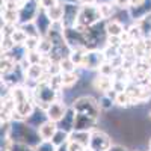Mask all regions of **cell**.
<instances>
[{"mask_svg":"<svg viewBox=\"0 0 151 151\" xmlns=\"http://www.w3.org/2000/svg\"><path fill=\"white\" fill-rule=\"evenodd\" d=\"M9 137L12 142H21L36 147L42 139L36 129L29 125L26 121H12L9 129Z\"/></svg>","mask_w":151,"mask_h":151,"instance_id":"cell-1","label":"cell"},{"mask_svg":"<svg viewBox=\"0 0 151 151\" xmlns=\"http://www.w3.org/2000/svg\"><path fill=\"white\" fill-rule=\"evenodd\" d=\"M62 91H64V89H56L55 86H52L50 82H41V83H36L32 88V97L35 100L36 106L45 109L48 104L64 100V98H62V97H64Z\"/></svg>","mask_w":151,"mask_h":151,"instance_id":"cell-2","label":"cell"},{"mask_svg":"<svg viewBox=\"0 0 151 151\" xmlns=\"http://www.w3.org/2000/svg\"><path fill=\"white\" fill-rule=\"evenodd\" d=\"M74 107L76 112L79 113H85V115H89V116H94L97 119H100V113H101V107H100V103H98V98H94L91 95H82V97H77L73 101L71 104Z\"/></svg>","mask_w":151,"mask_h":151,"instance_id":"cell-3","label":"cell"},{"mask_svg":"<svg viewBox=\"0 0 151 151\" xmlns=\"http://www.w3.org/2000/svg\"><path fill=\"white\" fill-rule=\"evenodd\" d=\"M103 21V17L100 14L98 5H82L80 6V14H79V21L77 26L89 27L92 24Z\"/></svg>","mask_w":151,"mask_h":151,"instance_id":"cell-4","label":"cell"},{"mask_svg":"<svg viewBox=\"0 0 151 151\" xmlns=\"http://www.w3.org/2000/svg\"><path fill=\"white\" fill-rule=\"evenodd\" d=\"M106 60L104 53L101 48H95V50H86L85 56H83V62H82V70H88V71H98V68L101 67V64Z\"/></svg>","mask_w":151,"mask_h":151,"instance_id":"cell-5","label":"cell"},{"mask_svg":"<svg viewBox=\"0 0 151 151\" xmlns=\"http://www.w3.org/2000/svg\"><path fill=\"white\" fill-rule=\"evenodd\" d=\"M40 9V0H27L26 3H23L18 9V24L35 21Z\"/></svg>","mask_w":151,"mask_h":151,"instance_id":"cell-6","label":"cell"},{"mask_svg":"<svg viewBox=\"0 0 151 151\" xmlns=\"http://www.w3.org/2000/svg\"><path fill=\"white\" fill-rule=\"evenodd\" d=\"M80 6L82 5L79 2H64V18H62V24H64L65 29L77 26Z\"/></svg>","mask_w":151,"mask_h":151,"instance_id":"cell-7","label":"cell"},{"mask_svg":"<svg viewBox=\"0 0 151 151\" xmlns=\"http://www.w3.org/2000/svg\"><path fill=\"white\" fill-rule=\"evenodd\" d=\"M112 137L103 132V130H92L91 132V142H89V148L92 151H107L112 147Z\"/></svg>","mask_w":151,"mask_h":151,"instance_id":"cell-8","label":"cell"},{"mask_svg":"<svg viewBox=\"0 0 151 151\" xmlns=\"http://www.w3.org/2000/svg\"><path fill=\"white\" fill-rule=\"evenodd\" d=\"M98 119L85 113L76 112V119H74V130H85V132H92L97 129Z\"/></svg>","mask_w":151,"mask_h":151,"instance_id":"cell-9","label":"cell"},{"mask_svg":"<svg viewBox=\"0 0 151 151\" xmlns=\"http://www.w3.org/2000/svg\"><path fill=\"white\" fill-rule=\"evenodd\" d=\"M67 109H68L67 103H64V100H60V101H55L52 104H48L45 107V112H47L48 119H52L55 122H59L62 118H64Z\"/></svg>","mask_w":151,"mask_h":151,"instance_id":"cell-10","label":"cell"},{"mask_svg":"<svg viewBox=\"0 0 151 151\" xmlns=\"http://www.w3.org/2000/svg\"><path fill=\"white\" fill-rule=\"evenodd\" d=\"M151 12V0H144L142 3L136 5V6H130L127 9V14H129V18H132L133 21H137L144 18L147 14Z\"/></svg>","mask_w":151,"mask_h":151,"instance_id":"cell-11","label":"cell"},{"mask_svg":"<svg viewBox=\"0 0 151 151\" xmlns=\"http://www.w3.org/2000/svg\"><path fill=\"white\" fill-rule=\"evenodd\" d=\"M48 119V116H47V112H45V109L44 107H40V106H36L35 107V110L30 113V115L26 118V119H24V121H26L29 125H32V127L33 129H40L41 127V125L45 122Z\"/></svg>","mask_w":151,"mask_h":151,"instance_id":"cell-12","label":"cell"},{"mask_svg":"<svg viewBox=\"0 0 151 151\" xmlns=\"http://www.w3.org/2000/svg\"><path fill=\"white\" fill-rule=\"evenodd\" d=\"M35 24H36L38 30H40L41 36H45V35L48 33V30L52 29L53 21H52V18L48 17L47 11L41 8V9H40V12H38V15H36V18H35Z\"/></svg>","mask_w":151,"mask_h":151,"instance_id":"cell-13","label":"cell"},{"mask_svg":"<svg viewBox=\"0 0 151 151\" xmlns=\"http://www.w3.org/2000/svg\"><path fill=\"white\" fill-rule=\"evenodd\" d=\"M92 86H94L95 91L101 92V94H107V92H110L113 89V77L98 74L97 77L92 80Z\"/></svg>","mask_w":151,"mask_h":151,"instance_id":"cell-14","label":"cell"},{"mask_svg":"<svg viewBox=\"0 0 151 151\" xmlns=\"http://www.w3.org/2000/svg\"><path fill=\"white\" fill-rule=\"evenodd\" d=\"M104 24H106V33H107V36H121L125 30H127L125 26H124V23L119 21L118 18L106 20Z\"/></svg>","mask_w":151,"mask_h":151,"instance_id":"cell-15","label":"cell"},{"mask_svg":"<svg viewBox=\"0 0 151 151\" xmlns=\"http://www.w3.org/2000/svg\"><path fill=\"white\" fill-rule=\"evenodd\" d=\"M58 129H59V125H58V122H55V121H52V119H47L40 129H38V133H40V136H41V139L42 141H52V137L55 136V133L58 132Z\"/></svg>","mask_w":151,"mask_h":151,"instance_id":"cell-16","label":"cell"},{"mask_svg":"<svg viewBox=\"0 0 151 151\" xmlns=\"http://www.w3.org/2000/svg\"><path fill=\"white\" fill-rule=\"evenodd\" d=\"M74 119H76V110H74L73 106H68V109H67V112H65L64 118H62V119L58 122L59 129H62V130H65V132L71 133V132L74 130Z\"/></svg>","mask_w":151,"mask_h":151,"instance_id":"cell-17","label":"cell"},{"mask_svg":"<svg viewBox=\"0 0 151 151\" xmlns=\"http://www.w3.org/2000/svg\"><path fill=\"white\" fill-rule=\"evenodd\" d=\"M70 139L79 142L80 145H83L85 148H89V142H91V132H85V130H73L70 133Z\"/></svg>","mask_w":151,"mask_h":151,"instance_id":"cell-18","label":"cell"},{"mask_svg":"<svg viewBox=\"0 0 151 151\" xmlns=\"http://www.w3.org/2000/svg\"><path fill=\"white\" fill-rule=\"evenodd\" d=\"M60 79H62V89H70V88H73L76 83L79 82L80 79V74L79 71H68V73H60Z\"/></svg>","mask_w":151,"mask_h":151,"instance_id":"cell-19","label":"cell"},{"mask_svg":"<svg viewBox=\"0 0 151 151\" xmlns=\"http://www.w3.org/2000/svg\"><path fill=\"white\" fill-rule=\"evenodd\" d=\"M48 17L52 18L53 23H62V18H64V2H59L58 5H55L53 8H50L47 11Z\"/></svg>","mask_w":151,"mask_h":151,"instance_id":"cell-20","label":"cell"},{"mask_svg":"<svg viewBox=\"0 0 151 151\" xmlns=\"http://www.w3.org/2000/svg\"><path fill=\"white\" fill-rule=\"evenodd\" d=\"M98 103H100V107H101L103 112H107V110H110L113 106H115V97L110 95L109 92L107 94H101L98 97Z\"/></svg>","mask_w":151,"mask_h":151,"instance_id":"cell-21","label":"cell"},{"mask_svg":"<svg viewBox=\"0 0 151 151\" xmlns=\"http://www.w3.org/2000/svg\"><path fill=\"white\" fill-rule=\"evenodd\" d=\"M133 23H136L137 26L141 27V30H142V33H144L145 38L151 36V12H150V14H147L144 18L137 20V21H133Z\"/></svg>","mask_w":151,"mask_h":151,"instance_id":"cell-22","label":"cell"},{"mask_svg":"<svg viewBox=\"0 0 151 151\" xmlns=\"http://www.w3.org/2000/svg\"><path fill=\"white\" fill-rule=\"evenodd\" d=\"M115 104L119 106V107H129L132 106V97L129 95L127 91H121V92H116L115 94Z\"/></svg>","mask_w":151,"mask_h":151,"instance_id":"cell-23","label":"cell"},{"mask_svg":"<svg viewBox=\"0 0 151 151\" xmlns=\"http://www.w3.org/2000/svg\"><path fill=\"white\" fill-rule=\"evenodd\" d=\"M70 141V133L65 132V130H62V129H58V132L55 133V136L52 137V142L56 145V147H62V145H65L67 142Z\"/></svg>","mask_w":151,"mask_h":151,"instance_id":"cell-24","label":"cell"},{"mask_svg":"<svg viewBox=\"0 0 151 151\" xmlns=\"http://www.w3.org/2000/svg\"><path fill=\"white\" fill-rule=\"evenodd\" d=\"M2 20L3 23L18 24V9H2Z\"/></svg>","mask_w":151,"mask_h":151,"instance_id":"cell-25","label":"cell"},{"mask_svg":"<svg viewBox=\"0 0 151 151\" xmlns=\"http://www.w3.org/2000/svg\"><path fill=\"white\" fill-rule=\"evenodd\" d=\"M11 38H12V41H14L17 45H24V42L27 41V35H26V32L23 30V27L18 24V27L14 30V33L11 35Z\"/></svg>","mask_w":151,"mask_h":151,"instance_id":"cell-26","label":"cell"},{"mask_svg":"<svg viewBox=\"0 0 151 151\" xmlns=\"http://www.w3.org/2000/svg\"><path fill=\"white\" fill-rule=\"evenodd\" d=\"M20 26L23 27V30L26 32L27 36H36V38H40V36H41V33H40V30H38L35 21H32V23H26V24H20Z\"/></svg>","mask_w":151,"mask_h":151,"instance_id":"cell-27","label":"cell"},{"mask_svg":"<svg viewBox=\"0 0 151 151\" xmlns=\"http://www.w3.org/2000/svg\"><path fill=\"white\" fill-rule=\"evenodd\" d=\"M115 71H116V68L112 65V62H109V60H104L103 64H101V67L98 68V74H103V76H110V77H113V74H115Z\"/></svg>","mask_w":151,"mask_h":151,"instance_id":"cell-28","label":"cell"},{"mask_svg":"<svg viewBox=\"0 0 151 151\" xmlns=\"http://www.w3.org/2000/svg\"><path fill=\"white\" fill-rule=\"evenodd\" d=\"M59 65H60V73H68V71H76L77 70V67H76V64L71 60V58H65V59H62L59 62Z\"/></svg>","mask_w":151,"mask_h":151,"instance_id":"cell-29","label":"cell"},{"mask_svg":"<svg viewBox=\"0 0 151 151\" xmlns=\"http://www.w3.org/2000/svg\"><path fill=\"white\" fill-rule=\"evenodd\" d=\"M35 151H58V147L52 141H41L35 147Z\"/></svg>","mask_w":151,"mask_h":151,"instance_id":"cell-30","label":"cell"},{"mask_svg":"<svg viewBox=\"0 0 151 151\" xmlns=\"http://www.w3.org/2000/svg\"><path fill=\"white\" fill-rule=\"evenodd\" d=\"M44 56L45 55H42L40 50H30V52H27V55H26V58H27V60L30 62V64H40Z\"/></svg>","mask_w":151,"mask_h":151,"instance_id":"cell-31","label":"cell"},{"mask_svg":"<svg viewBox=\"0 0 151 151\" xmlns=\"http://www.w3.org/2000/svg\"><path fill=\"white\" fill-rule=\"evenodd\" d=\"M40 41H41V36H40V38L29 36L27 41L24 42V47H26L27 52H30V50H38V47H40Z\"/></svg>","mask_w":151,"mask_h":151,"instance_id":"cell-32","label":"cell"},{"mask_svg":"<svg viewBox=\"0 0 151 151\" xmlns=\"http://www.w3.org/2000/svg\"><path fill=\"white\" fill-rule=\"evenodd\" d=\"M9 151H35V147L27 145V144H21V142H12Z\"/></svg>","mask_w":151,"mask_h":151,"instance_id":"cell-33","label":"cell"},{"mask_svg":"<svg viewBox=\"0 0 151 151\" xmlns=\"http://www.w3.org/2000/svg\"><path fill=\"white\" fill-rule=\"evenodd\" d=\"M59 2H62V0H40V8L48 11L50 8H53L55 5H58Z\"/></svg>","mask_w":151,"mask_h":151,"instance_id":"cell-34","label":"cell"},{"mask_svg":"<svg viewBox=\"0 0 151 151\" xmlns=\"http://www.w3.org/2000/svg\"><path fill=\"white\" fill-rule=\"evenodd\" d=\"M113 5L119 11H127L130 8V0H113Z\"/></svg>","mask_w":151,"mask_h":151,"instance_id":"cell-35","label":"cell"},{"mask_svg":"<svg viewBox=\"0 0 151 151\" xmlns=\"http://www.w3.org/2000/svg\"><path fill=\"white\" fill-rule=\"evenodd\" d=\"M107 151H129V150L125 148L124 145H119V144H113V145H112V147H110Z\"/></svg>","mask_w":151,"mask_h":151,"instance_id":"cell-36","label":"cell"},{"mask_svg":"<svg viewBox=\"0 0 151 151\" xmlns=\"http://www.w3.org/2000/svg\"><path fill=\"white\" fill-rule=\"evenodd\" d=\"M80 5H97V0H79Z\"/></svg>","mask_w":151,"mask_h":151,"instance_id":"cell-37","label":"cell"},{"mask_svg":"<svg viewBox=\"0 0 151 151\" xmlns=\"http://www.w3.org/2000/svg\"><path fill=\"white\" fill-rule=\"evenodd\" d=\"M142 2H144V0H130V6H136V5H139Z\"/></svg>","mask_w":151,"mask_h":151,"instance_id":"cell-38","label":"cell"},{"mask_svg":"<svg viewBox=\"0 0 151 151\" xmlns=\"http://www.w3.org/2000/svg\"><path fill=\"white\" fill-rule=\"evenodd\" d=\"M17 2H18L20 5H23V3H26V2H27V0H17Z\"/></svg>","mask_w":151,"mask_h":151,"instance_id":"cell-39","label":"cell"},{"mask_svg":"<svg viewBox=\"0 0 151 151\" xmlns=\"http://www.w3.org/2000/svg\"><path fill=\"white\" fill-rule=\"evenodd\" d=\"M147 115H148V119H150V121H151V110H150V112H148V113H147Z\"/></svg>","mask_w":151,"mask_h":151,"instance_id":"cell-40","label":"cell"},{"mask_svg":"<svg viewBox=\"0 0 151 151\" xmlns=\"http://www.w3.org/2000/svg\"><path fill=\"white\" fill-rule=\"evenodd\" d=\"M148 148H150V150H151V139H150V141H148Z\"/></svg>","mask_w":151,"mask_h":151,"instance_id":"cell-41","label":"cell"},{"mask_svg":"<svg viewBox=\"0 0 151 151\" xmlns=\"http://www.w3.org/2000/svg\"><path fill=\"white\" fill-rule=\"evenodd\" d=\"M67 2H79V0H67Z\"/></svg>","mask_w":151,"mask_h":151,"instance_id":"cell-42","label":"cell"}]
</instances>
